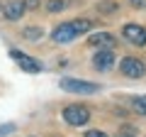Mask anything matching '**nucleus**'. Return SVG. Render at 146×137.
<instances>
[{
  "mask_svg": "<svg viewBox=\"0 0 146 137\" xmlns=\"http://www.w3.org/2000/svg\"><path fill=\"white\" fill-rule=\"evenodd\" d=\"M58 86H61L63 91H68V93H80V95H93V93H98V88H100L93 81H80V79H61Z\"/></svg>",
  "mask_w": 146,
  "mask_h": 137,
  "instance_id": "1",
  "label": "nucleus"
},
{
  "mask_svg": "<svg viewBox=\"0 0 146 137\" xmlns=\"http://www.w3.org/2000/svg\"><path fill=\"white\" fill-rule=\"evenodd\" d=\"M90 118V110L85 105H66L63 108V120L68 125H85Z\"/></svg>",
  "mask_w": 146,
  "mask_h": 137,
  "instance_id": "2",
  "label": "nucleus"
},
{
  "mask_svg": "<svg viewBox=\"0 0 146 137\" xmlns=\"http://www.w3.org/2000/svg\"><path fill=\"white\" fill-rule=\"evenodd\" d=\"M119 68H122V74L129 76V79H141V76L146 74V66L139 61V59H134V56H124Z\"/></svg>",
  "mask_w": 146,
  "mask_h": 137,
  "instance_id": "3",
  "label": "nucleus"
},
{
  "mask_svg": "<svg viewBox=\"0 0 146 137\" xmlns=\"http://www.w3.org/2000/svg\"><path fill=\"white\" fill-rule=\"evenodd\" d=\"M10 56L20 64V68H25V71H29V74H39V71H42V64L36 61V59H32V56H27V54L17 52V49H12Z\"/></svg>",
  "mask_w": 146,
  "mask_h": 137,
  "instance_id": "4",
  "label": "nucleus"
},
{
  "mask_svg": "<svg viewBox=\"0 0 146 137\" xmlns=\"http://www.w3.org/2000/svg\"><path fill=\"white\" fill-rule=\"evenodd\" d=\"M76 37H78V34H76V30H73V25H71V22H63V25H58L56 30L51 32V39H54V42H58V44L73 42Z\"/></svg>",
  "mask_w": 146,
  "mask_h": 137,
  "instance_id": "5",
  "label": "nucleus"
},
{
  "mask_svg": "<svg viewBox=\"0 0 146 137\" xmlns=\"http://www.w3.org/2000/svg\"><path fill=\"white\" fill-rule=\"evenodd\" d=\"M124 37L131 44H136V47H144L146 44V30L139 25H124Z\"/></svg>",
  "mask_w": 146,
  "mask_h": 137,
  "instance_id": "6",
  "label": "nucleus"
},
{
  "mask_svg": "<svg viewBox=\"0 0 146 137\" xmlns=\"http://www.w3.org/2000/svg\"><path fill=\"white\" fill-rule=\"evenodd\" d=\"M93 64H95V68H100V71L112 68V66H115V54H112V49H102V52H98L95 59H93Z\"/></svg>",
  "mask_w": 146,
  "mask_h": 137,
  "instance_id": "7",
  "label": "nucleus"
},
{
  "mask_svg": "<svg viewBox=\"0 0 146 137\" xmlns=\"http://www.w3.org/2000/svg\"><path fill=\"white\" fill-rule=\"evenodd\" d=\"M25 3L22 0H12V3H7V5H3V15L7 17V20H20L22 15H25Z\"/></svg>",
  "mask_w": 146,
  "mask_h": 137,
  "instance_id": "8",
  "label": "nucleus"
},
{
  "mask_svg": "<svg viewBox=\"0 0 146 137\" xmlns=\"http://www.w3.org/2000/svg\"><path fill=\"white\" fill-rule=\"evenodd\" d=\"M90 47L112 49V47H115V37H112V34H107V32H98V34H90Z\"/></svg>",
  "mask_w": 146,
  "mask_h": 137,
  "instance_id": "9",
  "label": "nucleus"
},
{
  "mask_svg": "<svg viewBox=\"0 0 146 137\" xmlns=\"http://www.w3.org/2000/svg\"><path fill=\"white\" fill-rule=\"evenodd\" d=\"M71 25H73V30H76V34H85V32H90L93 22H90V20H85V17H80V20H73Z\"/></svg>",
  "mask_w": 146,
  "mask_h": 137,
  "instance_id": "10",
  "label": "nucleus"
},
{
  "mask_svg": "<svg viewBox=\"0 0 146 137\" xmlns=\"http://www.w3.org/2000/svg\"><path fill=\"white\" fill-rule=\"evenodd\" d=\"M68 5H71V0H49V3H46V10L49 12H61V10H66Z\"/></svg>",
  "mask_w": 146,
  "mask_h": 137,
  "instance_id": "11",
  "label": "nucleus"
},
{
  "mask_svg": "<svg viewBox=\"0 0 146 137\" xmlns=\"http://www.w3.org/2000/svg\"><path fill=\"white\" fill-rule=\"evenodd\" d=\"M22 34H25L27 39H39V37L44 34V30H42V27H36V25H29V27H25Z\"/></svg>",
  "mask_w": 146,
  "mask_h": 137,
  "instance_id": "12",
  "label": "nucleus"
},
{
  "mask_svg": "<svg viewBox=\"0 0 146 137\" xmlns=\"http://www.w3.org/2000/svg\"><path fill=\"white\" fill-rule=\"evenodd\" d=\"M131 108H134L139 115H146V95H136V98L131 100Z\"/></svg>",
  "mask_w": 146,
  "mask_h": 137,
  "instance_id": "13",
  "label": "nucleus"
},
{
  "mask_svg": "<svg viewBox=\"0 0 146 137\" xmlns=\"http://www.w3.org/2000/svg\"><path fill=\"white\" fill-rule=\"evenodd\" d=\"M117 137H136V127H131V125H124L119 132H117Z\"/></svg>",
  "mask_w": 146,
  "mask_h": 137,
  "instance_id": "14",
  "label": "nucleus"
},
{
  "mask_svg": "<svg viewBox=\"0 0 146 137\" xmlns=\"http://www.w3.org/2000/svg\"><path fill=\"white\" fill-rule=\"evenodd\" d=\"M27 10H39V0H22Z\"/></svg>",
  "mask_w": 146,
  "mask_h": 137,
  "instance_id": "15",
  "label": "nucleus"
},
{
  "mask_svg": "<svg viewBox=\"0 0 146 137\" xmlns=\"http://www.w3.org/2000/svg\"><path fill=\"white\" fill-rule=\"evenodd\" d=\"M115 3H102V5H100V10H102V12H112V10H115Z\"/></svg>",
  "mask_w": 146,
  "mask_h": 137,
  "instance_id": "16",
  "label": "nucleus"
},
{
  "mask_svg": "<svg viewBox=\"0 0 146 137\" xmlns=\"http://www.w3.org/2000/svg\"><path fill=\"white\" fill-rule=\"evenodd\" d=\"M131 7H136V10H144V7H146V0H131Z\"/></svg>",
  "mask_w": 146,
  "mask_h": 137,
  "instance_id": "17",
  "label": "nucleus"
},
{
  "mask_svg": "<svg viewBox=\"0 0 146 137\" xmlns=\"http://www.w3.org/2000/svg\"><path fill=\"white\" fill-rule=\"evenodd\" d=\"M12 130H15V125H5V127H0V137H5V135H10Z\"/></svg>",
  "mask_w": 146,
  "mask_h": 137,
  "instance_id": "18",
  "label": "nucleus"
},
{
  "mask_svg": "<svg viewBox=\"0 0 146 137\" xmlns=\"http://www.w3.org/2000/svg\"><path fill=\"white\" fill-rule=\"evenodd\" d=\"M85 137H107V135H105V132H100V130H90Z\"/></svg>",
  "mask_w": 146,
  "mask_h": 137,
  "instance_id": "19",
  "label": "nucleus"
},
{
  "mask_svg": "<svg viewBox=\"0 0 146 137\" xmlns=\"http://www.w3.org/2000/svg\"><path fill=\"white\" fill-rule=\"evenodd\" d=\"M0 15H3V5H0Z\"/></svg>",
  "mask_w": 146,
  "mask_h": 137,
  "instance_id": "20",
  "label": "nucleus"
}]
</instances>
